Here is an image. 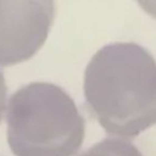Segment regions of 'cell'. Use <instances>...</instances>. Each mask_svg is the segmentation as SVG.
<instances>
[{
    "instance_id": "6da1fadb",
    "label": "cell",
    "mask_w": 156,
    "mask_h": 156,
    "mask_svg": "<svg viewBox=\"0 0 156 156\" xmlns=\"http://www.w3.org/2000/svg\"><path fill=\"white\" fill-rule=\"evenodd\" d=\"M86 105L108 134L133 139L156 125V60L135 43H114L84 73Z\"/></svg>"
},
{
    "instance_id": "7a4b0ae2",
    "label": "cell",
    "mask_w": 156,
    "mask_h": 156,
    "mask_svg": "<svg viewBox=\"0 0 156 156\" xmlns=\"http://www.w3.org/2000/svg\"><path fill=\"white\" fill-rule=\"evenodd\" d=\"M8 143L16 156H73L84 140L85 121L60 86L35 82L11 96Z\"/></svg>"
},
{
    "instance_id": "3957f363",
    "label": "cell",
    "mask_w": 156,
    "mask_h": 156,
    "mask_svg": "<svg viewBox=\"0 0 156 156\" xmlns=\"http://www.w3.org/2000/svg\"><path fill=\"white\" fill-rule=\"evenodd\" d=\"M55 16L52 1L0 0V66L30 59L44 45Z\"/></svg>"
},
{
    "instance_id": "277c9868",
    "label": "cell",
    "mask_w": 156,
    "mask_h": 156,
    "mask_svg": "<svg viewBox=\"0 0 156 156\" xmlns=\"http://www.w3.org/2000/svg\"><path fill=\"white\" fill-rule=\"evenodd\" d=\"M79 156H143L131 142L125 139L107 138Z\"/></svg>"
},
{
    "instance_id": "5b68a950",
    "label": "cell",
    "mask_w": 156,
    "mask_h": 156,
    "mask_svg": "<svg viewBox=\"0 0 156 156\" xmlns=\"http://www.w3.org/2000/svg\"><path fill=\"white\" fill-rule=\"evenodd\" d=\"M5 99H7V85L2 71H0V122L5 109Z\"/></svg>"
}]
</instances>
